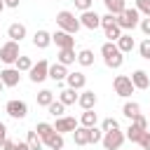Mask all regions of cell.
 Listing matches in <instances>:
<instances>
[{"instance_id":"cell-1","label":"cell","mask_w":150,"mask_h":150,"mask_svg":"<svg viewBox=\"0 0 150 150\" xmlns=\"http://www.w3.org/2000/svg\"><path fill=\"white\" fill-rule=\"evenodd\" d=\"M101 54H103V61H105L108 68H120V66L124 63V54L120 52L117 42H105V45L101 47Z\"/></svg>"},{"instance_id":"cell-2","label":"cell","mask_w":150,"mask_h":150,"mask_svg":"<svg viewBox=\"0 0 150 150\" xmlns=\"http://www.w3.org/2000/svg\"><path fill=\"white\" fill-rule=\"evenodd\" d=\"M56 23H59L61 30H66V33H70V35H75V33L80 30V26H82L80 19H75V14L68 12V9H63V12L56 14Z\"/></svg>"},{"instance_id":"cell-3","label":"cell","mask_w":150,"mask_h":150,"mask_svg":"<svg viewBox=\"0 0 150 150\" xmlns=\"http://www.w3.org/2000/svg\"><path fill=\"white\" fill-rule=\"evenodd\" d=\"M138 16H141V12H138L136 7H127V9L117 16V26H120L122 30H134V28L141 23Z\"/></svg>"},{"instance_id":"cell-4","label":"cell","mask_w":150,"mask_h":150,"mask_svg":"<svg viewBox=\"0 0 150 150\" xmlns=\"http://www.w3.org/2000/svg\"><path fill=\"white\" fill-rule=\"evenodd\" d=\"M148 131V120L143 117V115H138V117H134L131 120V124H129V129H127V138L129 141H134V143H138L141 138H143V134Z\"/></svg>"},{"instance_id":"cell-5","label":"cell","mask_w":150,"mask_h":150,"mask_svg":"<svg viewBox=\"0 0 150 150\" xmlns=\"http://www.w3.org/2000/svg\"><path fill=\"white\" fill-rule=\"evenodd\" d=\"M28 75H30V82H45L47 77H49V61L47 59H40L38 63H33V68L28 70Z\"/></svg>"},{"instance_id":"cell-6","label":"cell","mask_w":150,"mask_h":150,"mask_svg":"<svg viewBox=\"0 0 150 150\" xmlns=\"http://www.w3.org/2000/svg\"><path fill=\"white\" fill-rule=\"evenodd\" d=\"M19 56H21V54H19V42L9 40V42H5V45L0 47V61H2V63H16Z\"/></svg>"},{"instance_id":"cell-7","label":"cell","mask_w":150,"mask_h":150,"mask_svg":"<svg viewBox=\"0 0 150 150\" xmlns=\"http://www.w3.org/2000/svg\"><path fill=\"white\" fill-rule=\"evenodd\" d=\"M124 138H127V136H124L120 129H115V131H105L101 143H103V148H105V150H120V148H122V143H124Z\"/></svg>"},{"instance_id":"cell-8","label":"cell","mask_w":150,"mask_h":150,"mask_svg":"<svg viewBox=\"0 0 150 150\" xmlns=\"http://www.w3.org/2000/svg\"><path fill=\"white\" fill-rule=\"evenodd\" d=\"M112 87H115V94H117V96H124V98L131 96L134 89H136L134 82H131V77H127V75H117L115 82H112Z\"/></svg>"},{"instance_id":"cell-9","label":"cell","mask_w":150,"mask_h":150,"mask_svg":"<svg viewBox=\"0 0 150 150\" xmlns=\"http://www.w3.org/2000/svg\"><path fill=\"white\" fill-rule=\"evenodd\" d=\"M5 112H7L9 117H14V120H23V117L28 115V105H26L23 101H16V98H12V101H7V105H5Z\"/></svg>"},{"instance_id":"cell-10","label":"cell","mask_w":150,"mask_h":150,"mask_svg":"<svg viewBox=\"0 0 150 150\" xmlns=\"http://www.w3.org/2000/svg\"><path fill=\"white\" fill-rule=\"evenodd\" d=\"M52 42H56L59 49H73V47H75V38H73L70 33H66V30H56V33L52 35Z\"/></svg>"},{"instance_id":"cell-11","label":"cell","mask_w":150,"mask_h":150,"mask_svg":"<svg viewBox=\"0 0 150 150\" xmlns=\"http://www.w3.org/2000/svg\"><path fill=\"white\" fill-rule=\"evenodd\" d=\"M0 80H2L5 87H16L19 80H21V73L16 68H5V70H0Z\"/></svg>"},{"instance_id":"cell-12","label":"cell","mask_w":150,"mask_h":150,"mask_svg":"<svg viewBox=\"0 0 150 150\" xmlns=\"http://www.w3.org/2000/svg\"><path fill=\"white\" fill-rule=\"evenodd\" d=\"M80 23L84 26V28H89V30H96L98 26H101V16L96 14V12H82V16H80Z\"/></svg>"},{"instance_id":"cell-13","label":"cell","mask_w":150,"mask_h":150,"mask_svg":"<svg viewBox=\"0 0 150 150\" xmlns=\"http://www.w3.org/2000/svg\"><path fill=\"white\" fill-rule=\"evenodd\" d=\"M77 129V120L75 117H59L56 120V124H54V131H59V134H66V131H75Z\"/></svg>"},{"instance_id":"cell-14","label":"cell","mask_w":150,"mask_h":150,"mask_svg":"<svg viewBox=\"0 0 150 150\" xmlns=\"http://www.w3.org/2000/svg\"><path fill=\"white\" fill-rule=\"evenodd\" d=\"M66 80H68V87H70V89H75V91H77V89H82V87L87 84V75H84V73H80V70L68 73V77H66Z\"/></svg>"},{"instance_id":"cell-15","label":"cell","mask_w":150,"mask_h":150,"mask_svg":"<svg viewBox=\"0 0 150 150\" xmlns=\"http://www.w3.org/2000/svg\"><path fill=\"white\" fill-rule=\"evenodd\" d=\"M42 143L49 148V150H63V136L59 131H52L47 138H42Z\"/></svg>"},{"instance_id":"cell-16","label":"cell","mask_w":150,"mask_h":150,"mask_svg":"<svg viewBox=\"0 0 150 150\" xmlns=\"http://www.w3.org/2000/svg\"><path fill=\"white\" fill-rule=\"evenodd\" d=\"M7 35H9V40H14V42H21V40L26 38V26H23V23H9V28H7Z\"/></svg>"},{"instance_id":"cell-17","label":"cell","mask_w":150,"mask_h":150,"mask_svg":"<svg viewBox=\"0 0 150 150\" xmlns=\"http://www.w3.org/2000/svg\"><path fill=\"white\" fill-rule=\"evenodd\" d=\"M131 82H134V87H136V89H148V87H150V77H148V73H145V70H134Z\"/></svg>"},{"instance_id":"cell-18","label":"cell","mask_w":150,"mask_h":150,"mask_svg":"<svg viewBox=\"0 0 150 150\" xmlns=\"http://www.w3.org/2000/svg\"><path fill=\"white\" fill-rule=\"evenodd\" d=\"M49 42H52V35H49L47 30H35V35H33V45H35L38 49H47Z\"/></svg>"},{"instance_id":"cell-19","label":"cell","mask_w":150,"mask_h":150,"mask_svg":"<svg viewBox=\"0 0 150 150\" xmlns=\"http://www.w3.org/2000/svg\"><path fill=\"white\" fill-rule=\"evenodd\" d=\"M49 77L54 80V82H61V80H66L68 77V70H66V66L63 63H54V66H49Z\"/></svg>"},{"instance_id":"cell-20","label":"cell","mask_w":150,"mask_h":150,"mask_svg":"<svg viewBox=\"0 0 150 150\" xmlns=\"http://www.w3.org/2000/svg\"><path fill=\"white\" fill-rule=\"evenodd\" d=\"M77 103H80V105H82L84 110H94V105H96V94L87 89V91H82V94H80Z\"/></svg>"},{"instance_id":"cell-21","label":"cell","mask_w":150,"mask_h":150,"mask_svg":"<svg viewBox=\"0 0 150 150\" xmlns=\"http://www.w3.org/2000/svg\"><path fill=\"white\" fill-rule=\"evenodd\" d=\"M103 2H105V7H108V14H112V16H120V14L127 9L124 0H103Z\"/></svg>"},{"instance_id":"cell-22","label":"cell","mask_w":150,"mask_h":150,"mask_svg":"<svg viewBox=\"0 0 150 150\" xmlns=\"http://www.w3.org/2000/svg\"><path fill=\"white\" fill-rule=\"evenodd\" d=\"M59 63H63V66H70V63H75L77 61V56H75V49H59Z\"/></svg>"},{"instance_id":"cell-23","label":"cell","mask_w":150,"mask_h":150,"mask_svg":"<svg viewBox=\"0 0 150 150\" xmlns=\"http://www.w3.org/2000/svg\"><path fill=\"white\" fill-rule=\"evenodd\" d=\"M73 138H75V145H87L89 143V129L87 127H77L73 131Z\"/></svg>"},{"instance_id":"cell-24","label":"cell","mask_w":150,"mask_h":150,"mask_svg":"<svg viewBox=\"0 0 150 150\" xmlns=\"http://www.w3.org/2000/svg\"><path fill=\"white\" fill-rule=\"evenodd\" d=\"M77 98H80V96H77V94H75V89H70V87H68V89H63V91H61V96H59V101H61L63 105H73V103H77Z\"/></svg>"},{"instance_id":"cell-25","label":"cell","mask_w":150,"mask_h":150,"mask_svg":"<svg viewBox=\"0 0 150 150\" xmlns=\"http://www.w3.org/2000/svg\"><path fill=\"white\" fill-rule=\"evenodd\" d=\"M122 112H124V117L134 120V117H138V115H141V105H138V103H134V101H127V103H124V108H122Z\"/></svg>"},{"instance_id":"cell-26","label":"cell","mask_w":150,"mask_h":150,"mask_svg":"<svg viewBox=\"0 0 150 150\" xmlns=\"http://www.w3.org/2000/svg\"><path fill=\"white\" fill-rule=\"evenodd\" d=\"M96 112L94 110H84L82 112V117H80V127H87V129H91V127H96Z\"/></svg>"},{"instance_id":"cell-27","label":"cell","mask_w":150,"mask_h":150,"mask_svg":"<svg viewBox=\"0 0 150 150\" xmlns=\"http://www.w3.org/2000/svg\"><path fill=\"white\" fill-rule=\"evenodd\" d=\"M117 47H120V52H122V54L131 52V49H134V38H131V35H127V33H122V38L117 40Z\"/></svg>"},{"instance_id":"cell-28","label":"cell","mask_w":150,"mask_h":150,"mask_svg":"<svg viewBox=\"0 0 150 150\" xmlns=\"http://www.w3.org/2000/svg\"><path fill=\"white\" fill-rule=\"evenodd\" d=\"M103 30H105L108 42H117V40L122 38V28H120L117 23H112V26H108V28H103Z\"/></svg>"},{"instance_id":"cell-29","label":"cell","mask_w":150,"mask_h":150,"mask_svg":"<svg viewBox=\"0 0 150 150\" xmlns=\"http://www.w3.org/2000/svg\"><path fill=\"white\" fill-rule=\"evenodd\" d=\"M26 143H28V148L30 150H42V138L38 136V131H28V138H26Z\"/></svg>"},{"instance_id":"cell-30","label":"cell","mask_w":150,"mask_h":150,"mask_svg":"<svg viewBox=\"0 0 150 150\" xmlns=\"http://www.w3.org/2000/svg\"><path fill=\"white\" fill-rule=\"evenodd\" d=\"M77 63L84 66V68L91 66V63H94V52H91V49H82V52L77 54Z\"/></svg>"},{"instance_id":"cell-31","label":"cell","mask_w":150,"mask_h":150,"mask_svg":"<svg viewBox=\"0 0 150 150\" xmlns=\"http://www.w3.org/2000/svg\"><path fill=\"white\" fill-rule=\"evenodd\" d=\"M54 103V94L49 91V89H42L40 94H38V105H45V108H49Z\"/></svg>"},{"instance_id":"cell-32","label":"cell","mask_w":150,"mask_h":150,"mask_svg":"<svg viewBox=\"0 0 150 150\" xmlns=\"http://www.w3.org/2000/svg\"><path fill=\"white\" fill-rule=\"evenodd\" d=\"M47 110H49V115H54V117L59 120V117H63V112H66V105H63L61 101H54V103H52Z\"/></svg>"},{"instance_id":"cell-33","label":"cell","mask_w":150,"mask_h":150,"mask_svg":"<svg viewBox=\"0 0 150 150\" xmlns=\"http://www.w3.org/2000/svg\"><path fill=\"white\" fill-rule=\"evenodd\" d=\"M14 66H16V70H19V73H23V70H30V68H33V61H30L28 56H19Z\"/></svg>"},{"instance_id":"cell-34","label":"cell","mask_w":150,"mask_h":150,"mask_svg":"<svg viewBox=\"0 0 150 150\" xmlns=\"http://www.w3.org/2000/svg\"><path fill=\"white\" fill-rule=\"evenodd\" d=\"M35 131H38V136H40V138H47V136L54 131V127H52V124H47V122H38Z\"/></svg>"},{"instance_id":"cell-35","label":"cell","mask_w":150,"mask_h":150,"mask_svg":"<svg viewBox=\"0 0 150 150\" xmlns=\"http://www.w3.org/2000/svg\"><path fill=\"white\" fill-rule=\"evenodd\" d=\"M101 129H103V134H105V131H115V129H120V124H117L115 117H105L103 124H101Z\"/></svg>"},{"instance_id":"cell-36","label":"cell","mask_w":150,"mask_h":150,"mask_svg":"<svg viewBox=\"0 0 150 150\" xmlns=\"http://www.w3.org/2000/svg\"><path fill=\"white\" fill-rule=\"evenodd\" d=\"M98 141H103V129L91 127L89 129V143H98Z\"/></svg>"},{"instance_id":"cell-37","label":"cell","mask_w":150,"mask_h":150,"mask_svg":"<svg viewBox=\"0 0 150 150\" xmlns=\"http://www.w3.org/2000/svg\"><path fill=\"white\" fill-rule=\"evenodd\" d=\"M138 52H141V56H143V59H148V61H150V38H145V40L141 42Z\"/></svg>"},{"instance_id":"cell-38","label":"cell","mask_w":150,"mask_h":150,"mask_svg":"<svg viewBox=\"0 0 150 150\" xmlns=\"http://www.w3.org/2000/svg\"><path fill=\"white\" fill-rule=\"evenodd\" d=\"M136 9L145 16H150V0H136Z\"/></svg>"},{"instance_id":"cell-39","label":"cell","mask_w":150,"mask_h":150,"mask_svg":"<svg viewBox=\"0 0 150 150\" xmlns=\"http://www.w3.org/2000/svg\"><path fill=\"white\" fill-rule=\"evenodd\" d=\"M112 23H117V16H112V14H103V16H101V26H103V28H108V26H112Z\"/></svg>"},{"instance_id":"cell-40","label":"cell","mask_w":150,"mask_h":150,"mask_svg":"<svg viewBox=\"0 0 150 150\" xmlns=\"http://www.w3.org/2000/svg\"><path fill=\"white\" fill-rule=\"evenodd\" d=\"M75 7L82 9V12H89L91 9V0H75Z\"/></svg>"},{"instance_id":"cell-41","label":"cell","mask_w":150,"mask_h":150,"mask_svg":"<svg viewBox=\"0 0 150 150\" xmlns=\"http://www.w3.org/2000/svg\"><path fill=\"white\" fill-rule=\"evenodd\" d=\"M138 143H141V148H143V150H150V131H145V134H143V138H141Z\"/></svg>"},{"instance_id":"cell-42","label":"cell","mask_w":150,"mask_h":150,"mask_svg":"<svg viewBox=\"0 0 150 150\" xmlns=\"http://www.w3.org/2000/svg\"><path fill=\"white\" fill-rule=\"evenodd\" d=\"M138 26H141V30H143V33H145V35L150 38V16H148V19H143V21H141Z\"/></svg>"},{"instance_id":"cell-43","label":"cell","mask_w":150,"mask_h":150,"mask_svg":"<svg viewBox=\"0 0 150 150\" xmlns=\"http://www.w3.org/2000/svg\"><path fill=\"white\" fill-rule=\"evenodd\" d=\"M5 141H7V127L0 122V148L5 145Z\"/></svg>"},{"instance_id":"cell-44","label":"cell","mask_w":150,"mask_h":150,"mask_svg":"<svg viewBox=\"0 0 150 150\" xmlns=\"http://www.w3.org/2000/svg\"><path fill=\"white\" fill-rule=\"evenodd\" d=\"M2 150H16V141H5V145H2Z\"/></svg>"},{"instance_id":"cell-45","label":"cell","mask_w":150,"mask_h":150,"mask_svg":"<svg viewBox=\"0 0 150 150\" xmlns=\"http://www.w3.org/2000/svg\"><path fill=\"white\" fill-rule=\"evenodd\" d=\"M16 150H30V148H28V143H21V141H16Z\"/></svg>"},{"instance_id":"cell-46","label":"cell","mask_w":150,"mask_h":150,"mask_svg":"<svg viewBox=\"0 0 150 150\" xmlns=\"http://www.w3.org/2000/svg\"><path fill=\"white\" fill-rule=\"evenodd\" d=\"M5 7H19V0H5Z\"/></svg>"},{"instance_id":"cell-47","label":"cell","mask_w":150,"mask_h":150,"mask_svg":"<svg viewBox=\"0 0 150 150\" xmlns=\"http://www.w3.org/2000/svg\"><path fill=\"white\" fill-rule=\"evenodd\" d=\"M2 9H5V0H0V12H2Z\"/></svg>"},{"instance_id":"cell-48","label":"cell","mask_w":150,"mask_h":150,"mask_svg":"<svg viewBox=\"0 0 150 150\" xmlns=\"http://www.w3.org/2000/svg\"><path fill=\"white\" fill-rule=\"evenodd\" d=\"M2 87H5V84H2V80H0V91H2Z\"/></svg>"},{"instance_id":"cell-49","label":"cell","mask_w":150,"mask_h":150,"mask_svg":"<svg viewBox=\"0 0 150 150\" xmlns=\"http://www.w3.org/2000/svg\"><path fill=\"white\" fill-rule=\"evenodd\" d=\"M148 131H150V127H148Z\"/></svg>"}]
</instances>
